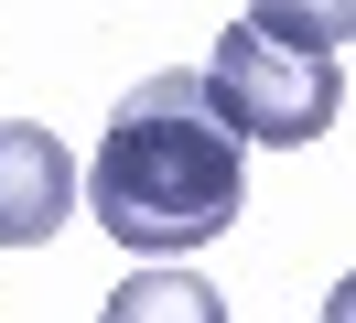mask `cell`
I'll return each instance as SVG.
<instances>
[{"instance_id":"6da1fadb","label":"cell","mask_w":356,"mask_h":323,"mask_svg":"<svg viewBox=\"0 0 356 323\" xmlns=\"http://www.w3.org/2000/svg\"><path fill=\"white\" fill-rule=\"evenodd\" d=\"M238 129L216 119L205 76H140L119 97L97 162L76 172V205H97V226L119 237L130 258H173L227 237V215L248 205V172H238Z\"/></svg>"},{"instance_id":"7a4b0ae2","label":"cell","mask_w":356,"mask_h":323,"mask_svg":"<svg viewBox=\"0 0 356 323\" xmlns=\"http://www.w3.org/2000/svg\"><path fill=\"white\" fill-rule=\"evenodd\" d=\"M205 97H216V119L238 129V140H270V151H302V140H324V129L346 119V76H334V54L281 43V33H259V22L216 33Z\"/></svg>"},{"instance_id":"277c9868","label":"cell","mask_w":356,"mask_h":323,"mask_svg":"<svg viewBox=\"0 0 356 323\" xmlns=\"http://www.w3.org/2000/svg\"><path fill=\"white\" fill-rule=\"evenodd\" d=\"M248 22H259V33H281V43H313V54H346L356 0H248Z\"/></svg>"},{"instance_id":"3957f363","label":"cell","mask_w":356,"mask_h":323,"mask_svg":"<svg viewBox=\"0 0 356 323\" xmlns=\"http://www.w3.org/2000/svg\"><path fill=\"white\" fill-rule=\"evenodd\" d=\"M76 215V162L44 119H0V248H44Z\"/></svg>"}]
</instances>
